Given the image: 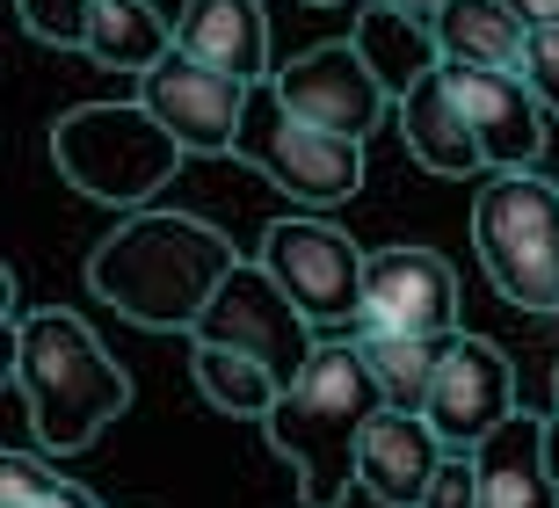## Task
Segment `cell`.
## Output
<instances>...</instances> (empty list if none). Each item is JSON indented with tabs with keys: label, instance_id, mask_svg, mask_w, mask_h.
<instances>
[{
	"label": "cell",
	"instance_id": "5",
	"mask_svg": "<svg viewBox=\"0 0 559 508\" xmlns=\"http://www.w3.org/2000/svg\"><path fill=\"white\" fill-rule=\"evenodd\" d=\"M473 247L487 284L523 312H559V189L509 167L473 197Z\"/></svg>",
	"mask_w": 559,
	"mask_h": 508
},
{
	"label": "cell",
	"instance_id": "27",
	"mask_svg": "<svg viewBox=\"0 0 559 508\" xmlns=\"http://www.w3.org/2000/svg\"><path fill=\"white\" fill-rule=\"evenodd\" d=\"M509 8H516V15L531 22V29H545V22H559V0H509Z\"/></svg>",
	"mask_w": 559,
	"mask_h": 508
},
{
	"label": "cell",
	"instance_id": "8",
	"mask_svg": "<svg viewBox=\"0 0 559 508\" xmlns=\"http://www.w3.org/2000/svg\"><path fill=\"white\" fill-rule=\"evenodd\" d=\"M262 269L298 298L312 327H349L364 320V269L371 255L328 218H276L262 233Z\"/></svg>",
	"mask_w": 559,
	"mask_h": 508
},
{
	"label": "cell",
	"instance_id": "10",
	"mask_svg": "<svg viewBox=\"0 0 559 508\" xmlns=\"http://www.w3.org/2000/svg\"><path fill=\"white\" fill-rule=\"evenodd\" d=\"M248 95H254L248 81H233V73H218V66L189 59L182 44H175L160 66L139 73V102L189 145V153H233L240 117H248Z\"/></svg>",
	"mask_w": 559,
	"mask_h": 508
},
{
	"label": "cell",
	"instance_id": "17",
	"mask_svg": "<svg viewBox=\"0 0 559 508\" xmlns=\"http://www.w3.org/2000/svg\"><path fill=\"white\" fill-rule=\"evenodd\" d=\"M473 458H479V508H559V480L545 465V414L516 406Z\"/></svg>",
	"mask_w": 559,
	"mask_h": 508
},
{
	"label": "cell",
	"instance_id": "2",
	"mask_svg": "<svg viewBox=\"0 0 559 508\" xmlns=\"http://www.w3.org/2000/svg\"><path fill=\"white\" fill-rule=\"evenodd\" d=\"M8 356H15V400L29 444L66 458L87 450L103 428L131 414V378L124 364H109V348L95 342V327L66 305H37L8 320Z\"/></svg>",
	"mask_w": 559,
	"mask_h": 508
},
{
	"label": "cell",
	"instance_id": "31",
	"mask_svg": "<svg viewBox=\"0 0 559 508\" xmlns=\"http://www.w3.org/2000/svg\"><path fill=\"white\" fill-rule=\"evenodd\" d=\"M312 8H328V0H312Z\"/></svg>",
	"mask_w": 559,
	"mask_h": 508
},
{
	"label": "cell",
	"instance_id": "18",
	"mask_svg": "<svg viewBox=\"0 0 559 508\" xmlns=\"http://www.w3.org/2000/svg\"><path fill=\"white\" fill-rule=\"evenodd\" d=\"M356 51L371 59V73L393 87V102L407 95L415 81H429L443 66V44H436V8H400V0H371L356 15Z\"/></svg>",
	"mask_w": 559,
	"mask_h": 508
},
{
	"label": "cell",
	"instance_id": "23",
	"mask_svg": "<svg viewBox=\"0 0 559 508\" xmlns=\"http://www.w3.org/2000/svg\"><path fill=\"white\" fill-rule=\"evenodd\" d=\"M0 508H103V501L73 487L59 465H44V450H8L0 458Z\"/></svg>",
	"mask_w": 559,
	"mask_h": 508
},
{
	"label": "cell",
	"instance_id": "16",
	"mask_svg": "<svg viewBox=\"0 0 559 508\" xmlns=\"http://www.w3.org/2000/svg\"><path fill=\"white\" fill-rule=\"evenodd\" d=\"M175 44L189 59L218 66L233 81H270L276 59H270V15L262 0H182L175 8Z\"/></svg>",
	"mask_w": 559,
	"mask_h": 508
},
{
	"label": "cell",
	"instance_id": "13",
	"mask_svg": "<svg viewBox=\"0 0 559 508\" xmlns=\"http://www.w3.org/2000/svg\"><path fill=\"white\" fill-rule=\"evenodd\" d=\"M451 87L465 102V117H473L495 175L545 161V117L552 109H545V95L531 87L523 66H451Z\"/></svg>",
	"mask_w": 559,
	"mask_h": 508
},
{
	"label": "cell",
	"instance_id": "19",
	"mask_svg": "<svg viewBox=\"0 0 559 508\" xmlns=\"http://www.w3.org/2000/svg\"><path fill=\"white\" fill-rule=\"evenodd\" d=\"M436 44H443V66H523L531 22L509 0H443L436 8Z\"/></svg>",
	"mask_w": 559,
	"mask_h": 508
},
{
	"label": "cell",
	"instance_id": "1",
	"mask_svg": "<svg viewBox=\"0 0 559 508\" xmlns=\"http://www.w3.org/2000/svg\"><path fill=\"white\" fill-rule=\"evenodd\" d=\"M233 269H240V255L211 218L139 203V211L117 218V233L95 240L87 291L103 305H117V320L131 327H197V312L218 298V284Z\"/></svg>",
	"mask_w": 559,
	"mask_h": 508
},
{
	"label": "cell",
	"instance_id": "21",
	"mask_svg": "<svg viewBox=\"0 0 559 508\" xmlns=\"http://www.w3.org/2000/svg\"><path fill=\"white\" fill-rule=\"evenodd\" d=\"M356 348H364V364H371L378 392H385V406H429V386H436V364H443V348H451V334H356Z\"/></svg>",
	"mask_w": 559,
	"mask_h": 508
},
{
	"label": "cell",
	"instance_id": "11",
	"mask_svg": "<svg viewBox=\"0 0 559 508\" xmlns=\"http://www.w3.org/2000/svg\"><path fill=\"white\" fill-rule=\"evenodd\" d=\"M421 414L443 428L451 450H479L509 414H516V370H509V356H501L487 334H465V327H457L451 348H443V364H436V386H429V406H421Z\"/></svg>",
	"mask_w": 559,
	"mask_h": 508
},
{
	"label": "cell",
	"instance_id": "28",
	"mask_svg": "<svg viewBox=\"0 0 559 508\" xmlns=\"http://www.w3.org/2000/svg\"><path fill=\"white\" fill-rule=\"evenodd\" d=\"M545 465H552V480H559V406L545 414Z\"/></svg>",
	"mask_w": 559,
	"mask_h": 508
},
{
	"label": "cell",
	"instance_id": "24",
	"mask_svg": "<svg viewBox=\"0 0 559 508\" xmlns=\"http://www.w3.org/2000/svg\"><path fill=\"white\" fill-rule=\"evenodd\" d=\"M87 8L95 0H15L22 29L37 44H59V51H87Z\"/></svg>",
	"mask_w": 559,
	"mask_h": 508
},
{
	"label": "cell",
	"instance_id": "6",
	"mask_svg": "<svg viewBox=\"0 0 559 508\" xmlns=\"http://www.w3.org/2000/svg\"><path fill=\"white\" fill-rule=\"evenodd\" d=\"M233 153L262 182L284 189L290 203H306V211H334V203H349L364 189V139H342V131L306 123L298 109H284V95L270 81H254Z\"/></svg>",
	"mask_w": 559,
	"mask_h": 508
},
{
	"label": "cell",
	"instance_id": "3",
	"mask_svg": "<svg viewBox=\"0 0 559 508\" xmlns=\"http://www.w3.org/2000/svg\"><path fill=\"white\" fill-rule=\"evenodd\" d=\"M385 406L378 392L371 364H364V348L349 342H320L312 348V364L276 392L270 406V450L290 458L298 472V501L306 508H342L356 487V444H364V428L371 414Z\"/></svg>",
	"mask_w": 559,
	"mask_h": 508
},
{
	"label": "cell",
	"instance_id": "29",
	"mask_svg": "<svg viewBox=\"0 0 559 508\" xmlns=\"http://www.w3.org/2000/svg\"><path fill=\"white\" fill-rule=\"evenodd\" d=\"M400 8H443V0H400Z\"/></svg>",
	"mask_w": 559,
	"mask_h": 508
},
{
	"label": "cell",
	"instance_id": "9",
	"mask_svg": "<svg viewBox=\"0 0 559 508\" xmlns=\"http://www.w3.org/2000/svg\"><path fill=\"white\" fill-rule=\"evenodd\" d=\"M270 87L284 95V109H298L320 131H342V139H371L378 123L393 117V87L371 73V59L349 44H312L298 59H284L270 73Z\"/></svg>",
	"mask_w": 559,
	"mask_h": 508
},
{
	"label": "cell",
	"instance_id": "20",
	"mask_svg": "<svg viewBox=\"0 0 559 508\" xmlns=\"http://www.w3.org/2000/svg\"><path fill=\"white\" fill-rule=\"evenodd\" d=\"M175 51V22L153 0H95L87 8V59L109 73H145Z\"/></svg>",
	"mask_w": 559,
	"mask_h": 508
},
{
	"label": "cell",
	"instance_id": "26",
	"mask_svg": "<svg viewBox=\"0 0 559 508\" xmlns=\"http://www.w3.org/2000/svg\"><path fill=\"white\" fill-rule=\"evenodd\" d=\"M523 73H531V87L545 95V109L559 117V22H545V29H531V51H523Z\"/></svg>",
	"mask_w": 559,
	"mask_h": 508
},
{
	"label": "cell",
	"instance_id": "22",
	"mask_svg": "<svg viewBox=\"0 0 559 508\" xmlns=\"http://www.w3.org/2000/svg\"><path fill=\"white\" fill-rule=\"evenodd\" d=\"M197 392H204L218 414H248V422H270L276 392H284V378H276L270 364H254V356H240V348H218V342H197Z\"/></svg>",
	"mask_w": 559,
	"mask_h": 508
},
{
	"label": "cell",
	"instance_id": "7",
	"mask_svg": "<svg viewBox=\"0 0 559 508\" xmlns=\"http://www.w3.org/2000/svg\"><path fill=\"white\" fill-rule=\"evenodd\" d=\"M189 334H197V342H218V348H240V356H254V364H270L284 386L312 364V348H320V327H312L306 312H298V298L262 269V255L240 262L226 284H218V298L197 312Z\"/></svg>",
	"mask_w": 559,
	"mask_h": 508
},
{
	"label": "cell",
	"instance_id": "30",
	"mask_svg": "<svg viewBox=\"0 0 559 508\" xmlns=\"http://www.w3.org/2000/svg\"><path fill=\"white\" fill-rule=\"evenodd\" d=\"M552 406H559V370H552Z\"/></svg>",
	"mask_w": 559,
	"mask_h": 508
},
{
	"label": "cell",
	"instance_id": "25",
	"mask_svg": "<svg viewBox=\"0 0 559 508\" xmlns=\"http://www.w3.org/2000/svg\"><path fill=\"white\" fill-rule=\"evenodd\" d=\"M421 508H479V458L473 450H451V458H443V472H436L429 494H421Z\"/></svg>",
	"mask_w": 559,
	"mask_h": 508
},
{
	"label": "cell",
	"instance_id": "12",
	"mask_svg": "<svg viewBox=\"0 0 559 508\" xmlns=\"http://www.w3.org/2000/svg\"><path fill=\"white\" fill-rule=\"evenodd\" d=\"M457 334V276L436 247H378L356 334Z\"/></svg>",
	"mask_w": 559,
	"mask_h": 508
},
{
	"label": "cell",
	"instance_id": "15",
	"mask_svg": "<svg viewBox=\"0 0 559 508\" xmlns=\"http://www.w3.org/2000/svg\"><path fill=\"white\" fill-rule=\"evenodd\" d=\"M393 123H400V145L415 153V167H429L443 182L487 167V145H479L473 117H465V102H457V87H451V66H436L429 81L407 87V95L393 102Z\"/></svg>",
	"mask_w": 559,
	"mask_h": 508
},
{
	"label": "cell",
	"instance_id": "4",
	"mask_svg": "<svg viewBox=\"0 0 559 508\" xmlns=\"http://www.w3.org/2000/svg\"><path fill=\"white\" fill-rule=\"evenodd\" d=\"M189 145L167 131L145 102H81L51 123V167L81 189L87 203L139 211L182 175Z\"/></svg>",
	"mask_w": 559,
	"mask_h": 508
},
{
	"label": "cell",
	"instance_id": "14",
	"mask_svg": "<svg viewBox=\"0 0 559 508\" xmlns=\"http://www.w3.org/2000/svg\"><path fill=\"white\" fill-rule=\"evenodd\" d=\"M451 444H443V428L415 406H378L371 428H364V444H356V487L371 494L378 508H421L429 480L443 472Z\"/></svg>",
	"mask_w": 559,
	"mask_h": 508
}]
</instances>
